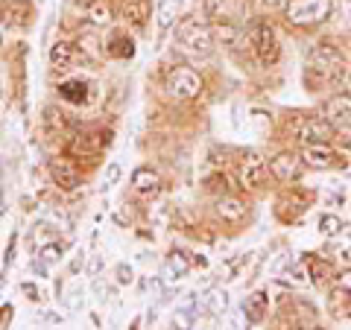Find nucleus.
Listing matches in <instances>:
<instances>
[{
    "label": "nucleus",
    "mask_w": 351,
    "mask_h": 330,
    "mask_svg": "<svg viewBox=\"0 0 351 330\" xmlns=\"http://www.w3.org/2000/svg\"><path fill=\"white\" fill-rule=\"evenodd\" d=\"M106 53L108 56H114V59H132L135 56V41L126 38V36H114L112 41H108Z\"/></svg>",
    "instance_id": "25"
},
{
    "label": "nucleus",
    "mask_w": 351,
    "mask_h": 330,
    "mask_svg": "<svg viewBox=\"0 0 351 330\" xmlns=\"http://www.w3.org/2000/svg\"><path fill=\"white\" fill-rule=\"evenodd\" d=\"M346 76V56L334 44H316L307 53V82L337 85Z\"/></svg>",
    "instance_id": "1"
},
{
    "label": "nucleus",
    "mask_w": 351,
    "mask_h": 330,
    "mask_svg": "<svg viewBox=\"0 0 351 330\" xmlns=\"http://www.w3.org/2000/svg\"><path fill=\"white\" fill-rule=\"evenodd\" d=\"M85 59H88L85 53L71 41H56L50 47V64L53 68H71L73 62H85Z\"/></svg>",
    "instance_id": "15"
},
{
    "label": "nucleus",
    "mask_w": 351,
    "mask_h": 330,
    "mask_svg": "<svg viewBox=\"0 0 351 330\" xmlns=\"http://www.w3.org/2000/svg\"><path fill=\"white\" fill-rule=\"evenodd\" d=\"M249 44H252V50H255V56H258L261 64H276L278 56H281L276 29H272V24H269V21H263V18L252 21V27H249Z\"/></svg>",
    "instance_id": "4"
},
{
    "label": "nucleus",
    "mask_w": 351,
    "mask_h": 330,
    "mask_svg": "<svg viewBox=\"0 0 351 330\" xmlns=\"http://www.w3.org/2000/svg\"><path fill=\"white\" fill-rule=\"evenodd\" d=\"M331 15V0H290L287 3V21L295 27L322 24Z\"/></svg>",
    "instance_id": "6"
},
{
    "label": "nucleus",
    "mask_w": 351,
    "mask_h": 330,
    "mask_svg": "<svg viewBox=\"0 0 351 330\" xmlns=\"http://www.w3.org/2000/svg\"><path fill=\"white\" fill-rule=\"evenodd\" d=\"M24 292H27V295H32V299H36V301L41 299V295H38V290H32V287H29V283H27V287H24Z\"/></svg>",
    "instance_id": "33"
},
{
    "label": "nucleus",
    "mask_w": 351,
    "mask_h": 330,
    "mask_svg": "<svg viewBox=\"0 0 351 330\" xmlns=\"http://www.w3.org/2000/svg\"><path fill=\"white\" fill-rule=\"evenodd\" d=\"M117 281L120 283H129L132 281V269L129 266H117Z\"/></svg>",
    "instance_id": "30"
},
{
    "label": "nucleus",
    "mask_w": 351,
    "mask_h": 330,
    "mask_svg": "<svg viewBox=\"0 0 351 330\" xmlns=\"http://www.w3.org/2000/svg\"><path fill=\"white\" fill-rule=\"evenodd\" d=\"M41 126H44V135H47V140H59V138L68 140V135H71L68 117H64V112H62V108H56V105H47V108H44Z\"/></svg>",
    "instance_id": "14"
},
{
    "label": "nucleus",
    "mask_w": 351,
    "mask_h": 330,
    "mask_svg": "<svg viewBox=\"0 0 351 330\" xmlns=\"http://www.w3.org/2000/svg\"><path fill=\"white\" fill-rule=\"evenodd\" d=\"M307 263V278H311L313 283H325L328 278H331V263L322 260V257H304Z\"/></svg>",
    "instance_id": "24"
},
{
    "label": "nucleus",
    "mask_w": 351,
    "mask_h": 330,
    "mask_svg": "<svg viewBox=\"0 0 351 330\" xmlns=\"http://www.w3.org/2000/svg\"><path fill=\"white\" fill-rule=\"evenodd\" d=\"M267 161H263V155L261 152H255V149H249V152H243V158H240V167H237V179H240V184L243 187H261L263 184V179H267Z\"/></svg>",
    "instance_id": "8"
},
{
    "label": "nucleus",
    "mask_w": 351,
    "mask_h": 330,
    "mask_svg": "<svg viewBox=\"0 0 351 330\" xmlns=\"http://www.w3.org/2000/svg\"><path fill=\"white\" fill-rule=\"evenodd\" d=\"M182 12V0H158V29L167 32Z\"/></svg>",
    "instance_id": "20"
},
{
    "label": "nucleus",
    "mask_w": 351,
    "mask_h": 330,
    "mask_svg": "<svg viewBox=\"0 0 351 330\" xmlns=\"http://www.w3.org/2000/svg\"><path fill=\"white\" fill-rule=\"evenodd\" d=\"M302 158L307 167H313V170H331V167L343 164V158L337 155V149L331 144H304Z\"/></svg>",
    "instance_id": "11"
},
{
    "label": "nucleus",
    "mask_w": 351,
    "mask_h": 330,
    "mask_svg": "<svg viewBox=\"0 0 351 330\" xmlns=\"http://www.w3.org/2000/svg\"><path fill=\"white\" fill-rule=\"evenodd\" d=\"M132 187L144 196H156L161 190V179H158V173H152L149 167H141L132 173Z\"/></svg>",
    "instance_id": "16"
},
{
    "label": "nucleus",
    "mask_w": 351,
    "mask_h": 330,
    "mask_svg": "<svg viewBox=\"0 0 351 330\" xmlns=\"http://www.w3.org/2000/svg\"><path fill=\"white\" fill-rule=\"evenodd\" d=\"M85 18L91 21L94 27H108L112 24V18H114V9H112L108 0H91L88 9H85Z\"/></svg>",
    "instance_id": "17"
},
{
    "label": "nucleus",
    "mask_w": 351,
    "mask_h": 330,
    "mask_svg": "<svg viewBox=\"0 0 351 330\" xmlns=\"http://www.w3.org/2000/svg\"><path fill=\"white\" fill-rule=\"evenodd\" d=\"M217 214L223 219H228V223H240V219L246 216V205L240 199H234V196H223V199L217 202Z\"/></svg>",
    "instance_id": "21"
},
{
    "label": "nucleus",
    "mask_w": 351,
    "mask_h": 330,
    "mask_svg": "<svg viewBox=\"0 0 351 330\" xmlns=\"http://www.w3.org/2000/svg\"><path fill=\"white\" fill-rule=\"evenodd\" d=\"M319 228L325 231L328 237H337L339 231H343V223H339L337 216H322V223H319Z\"/></svg>",
    "instance_id": "27"
},
{
    "label": "nucleus",
    "mask_w": 351,
    "mask_h": 330,
    "mask_svg": "<svg viewBox=\"0 0 351 330\" xmlns=\"http://www.w3.org/2000/svg\"><path fill=\"white\" fill-rule=\"evenodd\" d=\"M208 307H211V310H226V292H214Z\"/></svg>",
    "instance_id": "29"
},
{
    "label": "nucleus",
    "mask_w": 351,
    "mask_h": 330,
    "mask_svg": "<svg viewBox=\"0 0 351 330\" xmlns=\"http://www.w3.org/2000/svg\"><path fill=\"white\" fill-rule=\"evenodd\" d=\"M50 175L62 190H76L80 181H82V173H80V167H76L73 155H56L50 161Z\"/></svg>",
    "instance_id": "9"
},
{
    "label": "nucleus",
    "mask_w": 351,
    "mask_h": 330,
    "mask_svg": "<svg viewBox=\"0 0 351 330\" xmlns=\"http://www.w3.org/2000/svg\"><path fill=\"white\" fill-rule=\"evenodd\" d=\"M322 117L334 129H351V97L339 94V97H334V100H328L322 105Z\"/></svg>",
    "instance_id": "13"
},
{
    "label": "nucleus",
    "mask_w": 351,
    "mask_h": 330,
    "mask_svg": "<svg viewBox=\"0 0 351 330\" xmlns=\"http://www.w3.org/2000/svg\"><path fill=\"white\" fill-rule=\"evenodd\" d=\"M123 15H126V21H132L135 27H144L147 18H149V0H126Z\"/></svg>",
    "instance_id": "22"
},
{
    "label": "nucleus",
    "mask_w": 351,
    "mask_h": 330,
    "mask_svg": "<svg viewBox=\"0 0 351 330\" xmlns=\"http://www.w3.org/2000/svg\"><path fill=\"white\" fill-rule=\"evenodd\" d=\"M32 0H0V21H3L6 27H27L32 21Z\"/></svg>",
    "instance_id": "12"
},
{
    "label": "nucleus",
    "mask_w": 351,
    "mask_h": 330,
    "mask_svg": "<svg viewBox=\"0 0 351 330\" xmlns=\"http://www.w3.org/2000/svg\"><path fill=\"white\" fill-rule=\"evenodd\" d=\"M188 269H191L188 257H184L182 251H173V255L167 257V266H164V278H167V281H179V278L188 275Z\"/></svg>",
    "instance_id": "23"
},
{
    "label": "nucleus",
    "mask_w": 351,
    "mask_h": 330,
    "mask_svg": "<svg viewBox=\"0 0 351 330\" xmlns=\"http://www.w3.org/2000/svg\"><path fill=\"white\" fill-rule=\"evenodd\" d=\"M334 301H343L346 304V316H351V272L339 275L337 278V287H334Z\"/></svg>",
    "instance_id": "26"
},
{
    "label": "nucleus",
    "mask_w": 351,
    "mask_h": 330,
    "mask_svg": "<svg viewBox=\"0 0 351 330\" xmlns=\"http://www.w3.org/2000/svg\"><path fill=\"white\" fill-rule=\"evenodd\" d=\"M68 152L73 158H97L112 147V129H94V131H71Z\"/></svg>",
    "instance_id": "3"
},
{
    "label": "nucleus",
    "mask_w": 351,
    "mask_h": 330,
    "mask_svg": "<svg viewBox=\"0 0 351 330\" xmlns=\"http://www.w3.org/2000/svg\"><path fill=\"white\" fill-rule=\"evenodd\" d=\"M267 292H252L249 299H246V304H243V313H246V322H252V325H258V322H263V316H267Z\"/></svg>",
    "instance_id": "18"
},
{
    "label": "nucleus",
    "mask_w": 351,
    "mask_h": 330,
    "mask_svg": "<svg viewBox=\"0 0 351 330\" xmlns=\"http://www.w3.org/2000/svg\"><path fill=\"white\" fill-rule=\"evenodd\" d=\"M117 175H120V167H117V164H112V167H108V184H114Z\"/></svg>",
    "instance_id": "32"
},
{
    "label": "nucleus",
    "mask_w": 351,
    "mask_h": 330,
    "mask_svg": "<svg viewBox=\"0 0 351 330\" xmlns=\"http://www.w3.org/2000/svg\"><path fill=\"white\" fill-rule=\"evenodd\" d=\"M9 318H12V304H6L3 310H0V325H6Z\"/></svg>",
    "instance_id": "31"
},
{
    "label": "nucleus",
    "mask_w": 351,
    "mask_h": 330,
    "mask_svg": "<svg viewBox=\"0 0 351 330\" xmlns=\"http://www.w3.org/2000/svg\"><path fill=\"white\" fill-rule=\"evenodd\" d=\"M62 251H64L62 246H47V249L41 251V260H44V263H56V260L62 257Z\"/></svg>",
    "instance_id": "28"
},
{
    "label": "nucleus",
    "mask_w": 351,
    "mask_h": 330,
    "mask_svg": "<svg viewBox=\"0 0 351 330\" xmlns=\"http://www.w3.org/2000/svg\"><path fill=\"white\" fill-rule=\"evenodd\" d=\"M263 3H269V6H281L284 0H263Z\"/></svg>",
    "instance_id": "34"
},
{
    "label": "nucleus",
    "mask_w": 351,
    "mask_h": 330,
    "mask_svg": "<svg viewBox=\"0 0 351 330\" xmlns=\"http://www.w3.org/2000/svg\"><path fill=\"white\" fill-rule=\"evenodd\" d=\"M290 129L295 131V138L304 140V144H328L334 138V126L319 114V117H295Z\"/></svg>",
    "instance_id": "7"
},
{
    "label": "nucleus",
    "mask_w": 351,
    "mask_h": 330,
    "mask_svg": "<svg viewBox=\"0 0 351 330\" xmlns=\"http://www.w3.org/2000/svg\"><path fill=\"white\" fill-rule=\"evenodd\" d=\"M269 170L278 181L284 184H293L302 179V170H304V158H299L295 152H278L276 158L269 161Z\"/></svg>",
    "instance_id": "10"
},
{
    "label": "nucleus",
    "mask_w": 351,
    "mask_h": 330,
    "mask_svg": "<svg viewBox=\"0 0 351 330\" xmlns=\"http://www.w3.org/2000/svg\"><path fill=\"white\" fill-rule=\"evenodd\" d=\"M164 91L173 100H193V97L202 94V76L193 68H173L164 76Z\"/></svg>",
    "instance_id": "5"
},
{
    "label": "nucleus",
    "mask_w": 351,
    "mask_h": 330,
    "mask_svg": "<svg viewBox=\"0 0 351 330\" xmlns=\"http://www.w3.org/2000/svg\"><path fill=\"white\" fill-rule=\"evenodd\" d=\"M176 36H179V44L184 53H191V56H211L214 53V29L202 24V21H193V18H184L179 21V27H176Z\"/></svg>",
    "instance_id": "2"
},
{
    "label": "nucleus",
    "mask_w": 351,
    "mask_h": 330,
    "mask_svg": "<svg viewBox=\"0 0 351 330\" xmlns=\"http://www.w3.org/2000/svg\"><path fill=\"white\" fill-rule=\"evenodd\" d=\"M59 97L73 105H82V103H88V85L82 79H68L59 85Z\"/></svg>",
    "instance_id": "19"
}]
</instances>
